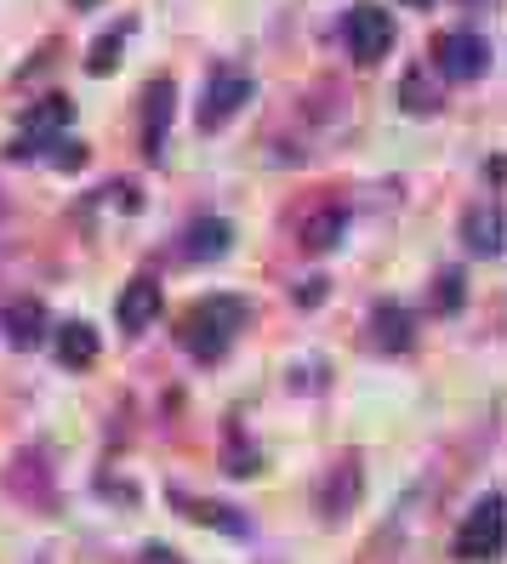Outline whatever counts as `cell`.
<instances>
[{"label": "cell", "instance_id": "obj_7", "mask_svg": "<svg viewBox=\"0 0 507 564\" xmlns=\"http://www.w3.org/2000/svg\"><path fill=\"white\" fill-rule=\"evenodd\" d=\"M359 502V468L354 462H336V468L320 479V496H314V508L325 513V519H343L348 508Z\"/></svg>", "mask_w": 507, "mask_h": 564}, {"label": "cell", "instance_id": "obj_8", "mask_svg": "<svg viewBox=\"0 0 507 564\" xmlns=\"http://www.w3.org/2000/svg\"><path fill=\"white\" fill-rule=\"evenodd\" d=\"M0 330H7V343L35 348V343L46 337V308L35 303V296H18V303L0 308Z\"/></svg>", "mask_w": 507, "mask_h": 564}, {"label": "cell", "instance_id": "obj_15", "mask_svg": "<svg viewBox=\"0 0 507 564\" xmlns=\"http://www.w3.org/2000/svg\"><path fill=\"white\" fill-rule=\"evenodd\" d=\"M399 97H404V109H411V115H433L439 109V86H428V63H417V69L404 75Z\"/></svg>", "mask_w": 507, "mask_h": 564}, {"label": "cell", "instance_id": "obj_19", "mask_svg": "<svg viewBox=\"0 0 507 564\" xmlns=\"http://www.w3.org/2000/svg\"><path fill=\"white\" fill-rule=\"evenodd\" d=\"M462 296H467V291H462V274H456V269H451V274H439V314H456V308H462Z\"/></svg>", "mask_w": 507, "mask_h": 564}, {"label": "cell", "instance_id": "obj_22", "mask_svg": "<svg viewBox=\"0 0 507 564\" xmlns=\"http://www.w3.org/2000/svg\"><path fill=\"white\" fill-rule=\"evenodd\" d=\"M69 7H80V12H91V7H104V0H69Z\"/></svg>", "mask_w": 507, "mask_h": 564}, {"label": "cell", "instance_id": "obj_21", "mask_svg": "<svg viewBox=\"0 0 507 564\" xmlns=\"http://www.w3.org/2000/svg\"><path fill=\"white\" fill-rule=\"evenodd\" d=\"M138 564H188V558H177L172 547H143V553H138Z\"/></svg>", "mask_w": 507, "mask_h": 564}, {"label": "cell", "instance_id": "obj_10", "mask_svg": "<svg viewBox=\"0 0 507 564\" xmlns=\"http://www.w3.org/2000/svg\"><path fill=\"white\" fill-rule=\"evenodd\" d=\"M165 126H172V80H154V86L143 91V154L160 160Z\"/></svg>", "mask_w": 507, "mask_h": 564}, {"label": "cell", "instance_id": "obj_2", "mask_svg": "<svg viewBox=\"0 0 507 564\" xmlns=\"http://www.w3.org/2000/svg\"><path fill=\"white\" fill-rule=\"evenodd\" d=\"M451 553L467 558V564H490V558L501 553V496H485V502L462 519Z\"/></svg>", "mask_w": 507, "mask_h": 564}, {"label": "cell", "instance_id": "obj_6", "mask_svg": "<svg viewBox=\"0 0 507 564\" xmlns=\"http://www.w3.org/2000/svg\"><path fill=\"white\" fill-rule=\"evenodd\" d=\"M115 319L120 330H149L160 319V280L154 274H138L126 291H120V303H115Z\"/></svg>", "mask_w": 507, "mask_h": 564}, {"label": "cell", "instance_id": "obj_18", "mask_svg": "<svg viewBox=\"0 0 507 564\" xmlns=\"http://www.w3.org/2000/svg\"><path fill=\"white\" fill-rule=\"evenodd\" d=\"M115 63H120V35H104V41L91 46V63H86V69H91V75H109Z\"/></svg>", "mask_w": 507, "mask_h": 564}, {"label": "cell", "instance_id": "obj_14", "mask_svg": "<svg viewBox=\"0 0 507 564\" xmlns=\"http://www.w3.org/2000/svg\"><path fill=\"white\" fill-rule=\"evenodd\" d=\"M343 228H348V212L331 200L320 217H309V223H302V246H309V251H331L336 240H343Z\"/></svg>", "mask_w": 507, "mask_h": 564}, {"label": "cell", "instance_id": "obj_13", "mask_svg": "<svg viewBox=\"0 0 507 564\" xmlns=\"http://www.w3.org/2000/svg\"><path fill=\"white\" fill-rule=\"evenodd\" d=\"M370 330H377V348H388V354L411 348V314H404L399 303H388V308L370 314Z\"/></svg>", "mask_w": 507, "mask_h": 564}, {"label": "cell", "instance_id": "obj_4", "mask_svg": "<svg viewBox=\"0 0 507 564\" xmlns=\"http://www.w3.org/2000/svg\"><path fill=\"white\" fill-rule=\"evenodd\" d=\"M490 63V46L479 35H467V29H451V35L433 41V69L445 80H479Z\"/></svg>", "mask_w": 507, "mask_h": 564}, {"label": "cell", "instance_id": "obj_23", "mask_svg": "<svg viewBox=\"0 0 507 564\" xmlns=\"http://www.w3.org/2000/svg\"><path fill=\"white\" fill-rule=\"evenodd\" d=\"M411 7H428V0H411Z\"/></svg>", "mask_w": 507, "mask_h": 564}, {"label": "cell", "instance_id": "obj_3", "mask_svg": "<svg viewBox=\"0 0 507 564\" xmlns=\"http://www.w3.org/2000/svg\"><path fill=\"white\" fill-rule=\"evenodd\" d=\"M251 91H257L251 75H240V69H217L212 86H206V97H199V131H223L234 115L251 104Z\"/></svg>", "mask_w": 507, "mask_h": 564}, {"label": "cell", "instance_id": "obj_17", "mask_svg": "<svg viewBox=\"0 0 507 564\" xmlns=\"http://www.w3.org/2000/svg\"><path fill=\"white\" fill-rule=\"evenodd\" d=\"M223 468L228 474H257V451H246V440H240V427H228V456H223Z\"/></svg>", "mask_w": 507, "mask_h": 564}, {"label": "cell", "instance_id": "obj_20", "mask_svg": "<svg viewBox=\"0 0 507 564\" xmlns=\"http://www.w3.org/2000/svg\"><path fill=\"white\" fill-rule=\"evenodd\" d=\"M52 149H57V154H52V165H63V172H75V165H86V149H80V143H63V138H57Z\"/></svg>", "mask_w": 507, "mask_h": 564}, {"label": "cell", "instance_id": "obj_12", "mask_svg": "<svg viewBox=\"0 0 507 564\" xmlns=\"http://www.w3.org/2000/svg\"><path fill=\"white\" fill-rule=\"evenodd\" d=\"M57 359L69 365V371H86V365L97 359V330H91L86 319L57 325Z\"/></svg>", "mask_w": 507, "mask_h": 564}, {"label": "cell", "instance_id": "obj_1", "mask_svg": "<svg viewBox=\"0 0 507 564\" xmlns=\"http://www.w3.org/2000/svg\"><path fill=\"white\" fill-rule=\"evenodd\" d=\"M251 325V303L246 296H206V303H194L177 325V337L194 359H223L234 348V337Z\"/></svg>", "mask_w": 507, "mask_h": 564}, {"label": "cell", "instance_id": "obj_9", "mask_svg": "<svg viewBox=\"0 0 507 564\" xmlns=\"http://www.w3.org/2000/svg\"><path fill=\"white\" fill-rule=\"evenodd\" d=\"M462 240H467V251H479V257H501V206L496 200L473 206L462 217Z\"/></svg>", "mask_w": 507, "mask_h": 564}, {"label": "cell", "instance_id": "obj_11", "mask_svg": "<svg viewBox=\"0 0 507 564\" xmlns=\"http://www.w3.org/2000/svg\"><path fill=\"white\" fill-rule=\"evenodd\" d=\"M188 246H183V257H194V262H217L223 251H228V240H234V228L223 223V217H206V223H188V235H183Z\"/></svg>", "mask_w": 507, "mask_h": 564}, {"label": "cell", "instance_id": "obj_16", "mask_svg": "<svg viewBox=\"0 0 507 564\" xmlns=\"http://www.w3.org/2000/svg\"><path fill=\"white\" fill-rule=\"evenodd\" d=\"M177 508H188V519H199V524H223L228 536H246V519H228L234 508H217V502H188V496H177Z\"/></svg>", "mask_w": 507, "mask_h": 564}, {"label": "cell", "instance_id": "obj_5", "mask_svg": "<svg viewBox=\"0 0 507 564\" xmlns=\"http://www.w3.org/2000/svg\"><path fill=\"white\" fill-rule=\"evenodd\" d=\"M388 46H393V12L377 7V0L354 7V12H348V52H354L359 63H382Z\"/></svg>", "mask_w": 507, "mask_h": 564}]
</instances>
